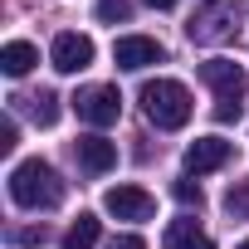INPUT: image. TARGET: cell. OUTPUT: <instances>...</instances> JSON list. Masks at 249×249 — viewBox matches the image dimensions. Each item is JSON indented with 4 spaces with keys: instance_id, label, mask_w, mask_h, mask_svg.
I'll list each match as a JSON object with an SVG mask.
<instances>
[{
    "instance_id": "cell-1",
    "label": "cell",
    "mask_w": 249,
    "mask_h": 249,
    "mask_svg": "<svg viewBox=\"0 0 249 249\" xmlns=\"http://www.w3.org/2000/svg\"><path fill=\"white\" fill-rule=\"evenodd\" d=\"M10 200L20 210H54L64 200V181H59V171L49 161L30 157V161H20L10 171Z\"/></svg>"
},
{
    "instance_id": "cell-2",
    "label": "cell",
    "mask_w": 249,
    "mask_h": 249,
    "mask_svg": "<svg viewBox=\"0 0 249 249\" xmlns=\"http://www.w3.org/2000/svg\"><path fill=\"white\" fill-rule=\"evenodd\" d=\"M191 88L181 83V78H152L147 88H142V112H147V122H157L161 132H176V127H186L191 122Z\"/></svg>"
},
{
    "instance_id": "cell-3",
    "label": "cell",
    "mask_w": 249,
    "mask_h": 249,
    "mask_svg": "<svg viewBox=\"0 0 249 249\" xmlns=\"http://www.w3.org/2000/svg\"><path fill=\"white\" fill-rule=\"evenodd\" d=\"M200 83L215 93V117H220V122H234V117L244 112L249 73H244L234 59H205V64H200Z\"/></svg>"
},
{
    "instance_id": "cell-4",
    "label": "cell",
    "mask_w": 249,
    "mask_h": 249,
    "mask_svg": "<svg viewBox=\"0 0 249 249\" xmlns=\"http://www.w3.org/2000/svg\"><path fill=\"white\" fill-rule=\"evenodd\" d=\"M73 112L88 122V127H112V122L122 117V93H117V83H93V88H78Z\"/></svg>"
},
{
    "instance_id": "cell-5",
    "label": "cell",
    "mask_w": 249,
    "mask_h": 249,
    "mask_svg": "<svg viewBox=\"0 0 249 249\" xmlns=\"http://www.w3.org/2000/svg\"><path fill=\"white\" fill-rule=\"evenodd\" d=\"M186 35H191V44H220V39L234 35V10L210 0V5H200V10L186 20Z\"/></svg>"
},
{
    "instance_id": "cell-6",
    "label": "cell",
    "mask_w": 249,
    "mask_h": 249,
    "mask_svg": "<svg viewBox=\"0 0 249 249\" xmlns=\"http://www.w3.org/2000/svg\"><path fill=\"white\" fill-rule=\"evenodd\" d=\"M49 64H54L59 73H83V69L93 64V39L78 35V30L54 35V44H49Z\"/></svg>"
},
{
    "instance_id": "cell-7",
    "label": "cell",
    "mask_w": 249,
    "mask_h": 249,
    "mask_svg": "<svg viewBox=\"0 0 249 249\" xmlns=\"http://www.w3.org/2000/svg\"><path fill=\"white\" fill-rule=\"evenodd\" d=\"M103 210L117 215V220H152L157 215V200L142 191V186H112L103 196Z\"/></svg>"
},
{
    "instance_id": "cell-8",
    "label": "cell",
    "mask_w": 249,
    "mask_h": 249,
    "mask_svg": "<svg viewBox=\"0 0 249 249\" xmlns=\"http://www.w3.org/2000/svg\"><path fill=\"white\" fill-rule=\"evenodd\" d=\"M112 64L127 69V73H137V69H147V64H161V44H157L152 35H122V39L112 44Z\"/></svg>"
},
{
    "instance_id": "cell-9",
    "label": "cell",
    "mask_w": 249,
    "mask_h": 249,
    "mask_svg": "<svg viewBox=\"0 0 249 249\" xmlns=\"http://www.w3.org/2000/svg\"><path fill=\"white\" fill-rule=\"evenodd\" d=\"M230 157H234V142H225V137H196L186 147V171L205 176V171H220Z\"/></svg>"
},
{
    "instance_id": "cell-10",
    "label": "cell",
    "mask_w": 249,
    "mask_h": 249,
    "mask_svg": "<svg viewBox=\"0 0 249 249\" xmlns=\"http://www.w3.org/2000/svg\"><path fill=\"white\" fill-rule=\"evenodd\" d=\"M73 152H78V166H83L88 176H103V171H112V161H117V142H107V137H98V132L78 137Z\"/></svg>"
},
{
    "instance_id": "cell-11",
    "label": "cell",
    "mask_w": 249,
    "mask_h": 249,
    "mask_svg": "<svg viewBox=\"0 0 249 249\" xmlns=\"http://www.w3.org/2000/svg\"><path fill=\"white\" fill-rule=\"evenodd\" d=\"M35 64H39V49H35L30 39H10L5 49H0V69H5L10 78H25Z\"/></svg>"
},
{
    "instance_id": "cell-12",
    "label": "cell",
    "mask_w": 249,
    "mask_h": 249,
    "mask_svg": "<svg viewBox=\"0 0 249 249\" xmlns=\"http://www.w3.org/2000/svg\"><path fill=\"white\" fill-rule=\"evenodd\" d=\"M166 249H215V239L196 220H171L166 225Z\"/></svg>"
},
{
    "instance_id": "cell-13",
    "label": "cell",
    "mask_w": 249,
    "mask_h": 249,
    "mask_svg": "<svg viewBox=\"0 0 249 249\" xmlns=\"http://www.w3.org/2000/svg\"><path fill=\"white\" fill-rule=\"evenodd\" d=\"M15 103L30 107V117L39 122V127H54V122H59V98H54L49 88H39V93H30V98H15Z\"/></svg>"
},
{
    "instance_id": "cell-14",
    "label": "cell",
    "mask_w": 249,
    "mask_h": 249,
    "mask_svg": "<svg viewBox=\"0 0 249 249\" xmlns=\"http://www.w3.org/2000/svg\"><path fill=\"white\" fill-rule=\"evenodd\" d=\"M98 244V215H78L73 230L64 234V249H93Z\"/></svg>"
},
{
    "instance_id": "cell-15",
    "label": "cell",
    "mask_w": 249,
    "mask_h": 249,
    "mask_svg": "<svg viewBox=\"0 0 249 249\" xmlns=\"http://www.w3.org/2000/svg\"><path fill=\"white\" fill-rule=\"evenodd\" d=\"M98 20L103 25H127L132 20V0H98Z\"/></svg>"
},
{
    "instance_id": "cell-16",
    "label": "cell",
    "mask_w": 249,
    "mask_h": 249,
    "mask_svg": "<svg viewBox=\"0 0 249 249\" xmlns=\"http://www.w3.org/2000/svg\"><path fill=\"white\" fill-rule=\"evenodd\" d=\"M225 210H230L234 220H239V215H249V186H239V191H230V196H225Z\"/></svg>"
},
{
    "instance_id": "cell-17",
    "label": "cell",
    "mask_w": 249,
    "mask_h": 249,
    "mask_svg": "<svg viewBox=\"0 0 249 249\" xmlns=\"http://www.w3.org/2000/svg\"><path fill=\"white\" fill-rule=\"evenodd\" d=\"M171 196H176L181 205H196V210H200V186H191V181H176V186H171Z\"/></svg>"
},
{
    "instance_id": "cell-18",
    "label": "cell",
    "mask_w": 249,
    "mask_h": 249,
    "mask_svg": "<svg viewBox=\"0 0 249 249\" xmlns=\"http://www.w3.org/2000/svg\"><path fill=\"white\" fill-rule=\"evenodd\" d=\"M15 244H20V249H39V244H44V225H39V230H20Z\"/></svg>"
},
{
    "instance_id": "cell-19",
    "label": "cell",
    "mask_w": 249,
    "mask_h": 249,
    "mask_svg": "<svg viewBox=\"0 0 249 249\" xmlns=\"http://www.w3.org/2000/svg\"><path fill=\"white\" fill-rule=\"evenodd\" d=\"M0 152H15V117L0 122Z\"/></svg>"
},
{
    "instance_id": "cell-20",
    "label": "cell",
    "mask_w": 249,
    "mask_h": 249,
    "mask_svg": "<svg viewBox=\"0 0 249 249\" xmlns=\"http://www.w3.org/2000/svg\"><path fill=\"white\" fill-rule=\"evenodd\" d=\"M107 249H147V244H142V234H117Z\"/></svg>"
},
{
    "instance_id": "cell-21",
    "label": "cell",
    "mask_w": 249,
    "mask_h": 249,
    "mask_svg": "<svg viewBox=\"0 0 249 249\" xmlns=\"http://www.w3.org/2000/svg\"><path fill=\"white\" fill-rule=\"evenodd\" d=\"M147 5H152V10H171V5H176V0H147Z\"/></svg>"
},
{
    "instance_id": "cell-22",
    "label": "cell",
    "mask_w": 249,
    "mask_h": 249,
    "mask_svg": "<svg viewBox=\"0 0 249 249\" xmlns=\"http://www.w3.org/2000/svg\"><path fill=\"white\" fill-rule=\"evenodd\" d=\"M239 249H249V239H244V244H239Z\"/></svg>"
}]
</instances>
